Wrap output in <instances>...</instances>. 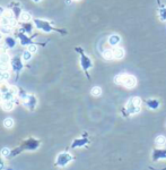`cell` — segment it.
<instances>
[{
  "label": "cell",
  "mask_w": 166,
  "mask_h": 170,
  "mask_svg": "<svg viewBox=\"0 0 166 170\" xmlns=\"http://www.w3.org/2000/svg\"><path fill=\"white\" fill-rule=\"evenodd\" d=\"M141 99L139 96H132L127 102L125 107L122 109V112L124 116H134L140 112L141 110Z\"/></svg>",
  "instance_id": "1"
},
{
  "label": "cell",
  "mask_w": 166,
  "mask_h": 170,
  "mask_svg": "<svg viewBox=\"0 0 166 170\" xmlns=\"http://www.w3.org/2000/svg\"><path fill=\"white\" fill-rule=\"evenodd\" d=\"M114 83L118 85H123L127 89H134L137 85V78L136 76L131 74H119L114 77Z\"/></svg>",
  "instance_id": "2"
},
{
  "label": "cell",
  "mask_w": 166,
  "mask_h": 170,
  "mask_svg": "<svg viewBox=\"0 0 166 170\" xmlns=\"http://www.w3.org/2000/svg\"><path fill=\"white\" fill-rule=\"evenodd\" d=\"M76 51H78L80 53V58H79V62H80V67L84 71V73L86 74L88 78H89V74H88V71L93 67V60L89 58V57L85 53V52L80 49V48H76Z\"/></svg>",
  "instance_id": "3"
},
{
  "label": "cell",
  "mask_w": 166,
  "mask_h": 170,
  "mask_svg": "<svg viewBox=\"0 0 166 170\" xmlns=\"http://www.w3.org/2000/svg\"><path fill=\"white\" fill-rule=\"evenodd\" d=\"M72 156L69 152H61L55 158V165L59 168H65L72 161Z\"/></svg>",
  "instance_id": "4"
},
{
  "label": "cell",
  "mask_w": 166,
  "mask_h": 170,
  "mask_svg": "<svg viewBox=\"0 0 166 170\" xmlns=\"http://www.w3.org/2000/svg\"><path fill=\"white\" fill-rule=\"evenodd\" d=\"M34 25L37 30L43 31L45 33H51L52 31H54V27L51 25L50 22H48L45 19L42 18H34Z\"/></svg>",
  "instance_id": "5"
},
{
  "label": "cell",
  "mask_w": 166,
  "mask_h": 170,
  "mask_svg": "<svg viewBox=\"0 0 166 170\" xmlns=\"http://www.w3.org/2000/svg\"><path fill=\"white\" fill-rule=\"evenodd\" d=\"M23 104L25 108H27L28 110H31L33 111L35 107H36L37 104V99L36 96H34V95H27L25 99L23 100Z\"/></svg>",
  "instance_id": "6"
},
{
  "label": "cell",
  "mask_w": 166,
  "mask_h": 170,
  "mask_svg": "<svg viewBox=\"0 0 166 170\" xmlns=\"http://www.w3.org/2000/svg\"><path fill=\"white\" fill-rule=\"evenodd\" d=\"M10 66H11V68H13V71H14L15 73L19 74V71L23 69L24 65H23V62H22V60H20V58H19L18 56H16L11 58V60H10Z\"/></svg>",
  "instance_id": "7"
},
{
  "label": "cell",
  "mask_w": 166,
  "mask_h": 170,
  "mask_svg": "<svg viewBox=\"0 0 166 170\" xmlns=\"http://www.w3.org/2000/svg\"><path fill=\"white\" fill-rule=\"evenodd\" d=\"M121 41H122V38H121L119 34H111L110 36L107 38V43H109V46H111L112 48H115L118 47L119 44L121 43Z\"/></svg>",
  "instance_id": "8"
},
{
  "label": "cell",
  "mask_w": 166,
  "mask_h": 170,
  "mask_svg": "<svg viewBox=\"0 0 166 170\" xmlns=\"http://www.w3.org/2000/svg\"><path fill=\"white\" fill-rule=\"evenodd\" d=\"M152 161H158V160H161V159L166 160V150H159V149L156 150V149H155V150L152 151Z\"/></svg>",
  "instance_id": "9"
},
{
  "label": "cell",
  "mask_w": 166,
  "mask_h": 170,
  "mask_svg": "<svg viewBox=\"0 0 166 170\" xmlns=\"http://www.w3.org/2000/svg\"><path fill=\"white\" fill-rule=\"evenodd\" d=\"M88 143V138L87 137H79V138H76L72 143H71V147L72 149H77V147H83L85 146Z\"/></svg>",
  "instance_id": "10"
},
{
  "label": "cell",
  "mask_w": 166,
  "mask_h": 170,
  "mask_svg": "<svg viewBox=\"0 0 166 170\" xmlns=\"http://www.w3.org/2000/svg\"><path fill=\"white\" fill-rule=\"evenodd\" d=\"M113 55H114V59L121 60V59L124 58L125 50L122 47H115V48H113Z\"/></svg>",
  "instance_id": "11"
},
{
  "label": "cell",
  "mask_w": 166,
  "mask_h": 170,
  "mask_svg": "<svg viewBox=\"0 0 166 170\" xmlns=\"http://www.w3.org/2000/svg\"><path fill=\"white\" fill-rule=\"evenodd\" d=\"M146 107L150 110H157L161 107V102L158 99H148L146 101Z\"/></svg>",
  "instance_id": "12"
},
{
  "label": "cell",
  "mask_w": 166,
  "mask_h": 170,
  "mask_svg": "<svg viewBox=\"0 0 166 170\" xmlns=\"http://www.w3.org/2000/svg\"><path fill=\"white\" fill-rule=\"evenodd\" d=\"M38 146H40V142L34 138H29L25 142V149L27 150H36Z\"/></svg>",
  "instance_id": "13"
},
{
  "label": "cell",
  "mask_w": 166,
  "mask_h": 170,
  "mask_svg": "<svg viewBox=\"0 0 166 170\" xmlns=\"http://www.w3.org/2000/svg\"><path fill=\"white\" fill-rule=\"evenodd\" d=\"M17 36H18L22 46H29V44H32V40H31V38H28L25 33H19Z\"/></svg>",
  "instance_id": "14"
},
{
  "label": "cell",
  "mask_w": 166,
  "mask_h": 170,
  "mask_svg": "<svg viewBox=\"0 0 166 170\" xmlns=\"http://www.w3.org/2000/svg\"><path fill=\"white\" fill-rule=\"evenodd\" d=\"M102 57L105 60H113L114 59V55H113V49H105L102 52Z\"/></svg>",
  "instance_id": "15"
},
{
  "label": "cell",
  "mask_w": 166,
  "mask_h": 170,
  "mask_svg": "<svg viewBox=\"0 0 166 170\" xmlns=\"http://www.w3.org/2000/svg\"><path fill=\"white\" fill-rule=\"evenodd\" d=\"M16 44H17V42H16V39L15 38H13V36H6L5 38V46L8 48V49L15 48Z\"/></svg>",
  "instance_id": "16"
},
{
  "label": "cell",
  "mask_w": 166,
  "mask_h": 170,
  "mask_svg": "<svg viewBox=\"0 0 166 170\" xmlns=\"http://www.w3.org/2000/svg\"><path fill=\"white\" fill-rule=\"evenodd\" d=\"M2 109L5 111H11L13 109L15 108V101L14 100H9V101H4L2 104H1Z\"/></svg>",
  "instance_id": "17"
},
{
  "label": "cell",
  "mask_w": 166,
  "mask_h": 170,
  "mask_svg": "<svg viewBox=\"0 0 166 170\" xmlns=\"http://www.w3.org/2000/svg\"><path fill=\"white\" fill-rule=\"evenodd\" d=\"M33 27H34V24H31L29 22H28V23H23V25H22V27L20 28H22L23 33L29 34L33 31Z\"/></svg>",
  "instance_id": "18"
},
{
  "label": "cell",
  "mask_w": 166,
  "mask_h": 170,
  "mask_svg": "<svg viewBox=\"0 0 166 170\" xmlns=\"http://www.w3.org/2000/svg\"><path fill=\"white\" fill-rule=\"evenodd\" d=\"M13 32V27L10 25H0V33L1 34H10Z\"/></svg>",
  "instance_id": "19"
},
{
  "label": "cell",
  "mask_w": 166,
  "mask_h": 170,
  "mask_svg": "<svg viewBox=\"0 0 166 170\" xmlns=\"http://www.w3.org/2000/svg\"><path fill=\"white\" fill-rule=\"evenodd\" d=\"M158 18L161 19V22H166V7L163 6L158 9Z\"/></svg>",
  "instance_id": "20"
},
{
  "label": "cell",
  "mask_w": 166,
  "mask_h": 170,
  "mask_svg": "<svg viewBox=\"0 0 166 170\" xmlns=\"http://www.w3.org/2000/svg\"><path fill=\"white\" fill-rule=\"evenodd\" d=\"M19 19L23 22V23H28V22H31V19H32V15L29 14V13H22L20 16H19Z\"/></svg>",
  "instance_id": "21"
},
{
  "label": "cell",
  "mask_w": 166,
  "mask_h": 170,
  "mask_svg": "<svg viewBox=\"0 0 166 170\" xmlns=\"http://www.w3.org/2000/svg\"><path fill=\"white\" fill-rule=\"evenodd\" d=\"M155 144H156L157 146H163V145H165L166 144V137L163 136V135L157 136L156 140H155Z\"/></svg>",
  "instance_id": "22"
},
{
  "label": "cell",
  "mask_w": 166,
  "mask_h": 170,
  "mask_svg": "<svg viewBox=\"0 0 166 170\" xmlns=\"http://www.w3.org/2000/svg\"><path fill=\"white\" fill-rule=\"evenodd\" d=\"M9 85L7 84V82L6 80H0V92L4 94L6 92H8L9 91Z\"/></svg>",
  "instance_id": "23"
},
{
  "label": "cell",
  "mask_w": 166,
  "mask_h": 170,
  "mask_svg": "<svg viewBox=\"0 0 166 170\" xmlns=\"http://www.w3.org/2000/svg\"><path fill=\"white\" fill-rule=\"evenodd\" d=\"M91 94L93 96H100V95H102V89L100 86H94L91 91Z\"/></svg>",
  "instance_id": "24"
},
{
  "label": "cell",
  "mask_w": 166,
  "mask_h": 170,
  "mask_svg": "<svg viewBox=\"0 0 166 170\" xmlns=\"http://www.w3.org/2000/svg\"><path fill=\"white\" fill-rule=\"evenodd\" d=\"M16 96V95H14L10 91H8V92H6V93H4L2 94V100L4 101H9V100H14V98Z\"/></svg>",
  "instance_id": "25"
},
{
  "label": "cell",
  "mask_w": 166,
  "mask_h": 170,
  "mask_svg": "<svg viewBox=\"0 0 166 170\" xmlns=\"http://www.w3.org/2000/svg\"><path fill=\"white\" fill-rule=\"evenodd\" d=\"M32 56H33L32 52H29L28 50H25L23 52V60L24 61H29L32 59Z\"/></svg>",
  "instance_id": "26"
},
{
  "label": "cell",
  "mask_w": 166,
  "mask_h": 170,
  "mask_svg": "<svg viewBox=\"0 0 166 170\" xmlns=\"http://www.w3.org/2000/svg\"><path fill=\"white\" fill-rule=\"evenodd\" d=\"M10 64L9 62H0V71H9L10 69Z\"/></svg>",
  "instance_id": "27"
},
{
  "label": "cell",
  "mask_w": 166,
  "mask_h": 170,
  "mask_svg": "<svg viewBox=\"0 0 166 170\" xmlns=\"http://www.w3.org/2000/svg\"><path fill=\"white\" fill-rule=\"evenodd\" d=\"M4 126H5L6 128H11L14 126V120L11 118H6L5 120H4Z\"/></svg>",
  "instance_id": "28"
},
{
  "label": "cell",
  "mask_w": 166,
  "mask_h": 170,
  "mask_svg": "<svg viewBox=\"0 0 166 170\" xmlns=\"http://www.w3.org/2000/svg\"><path fill=\"white\" fill-rule=\"evenodd\" d=\"M27 50L29 52H32L33 55H34V53H36L37 52V46L36 44H34V43H32V44H29V46H28Z\"/></svg>",
  "instance_id": "29"
},
{
  "label": "cell",
  "mask_w": 166,
  "mask_h": 170,
  "mask_svg": "<svg viewBox=\"0 0 166 170\" xmlns=\"http://www.w3.org/2000/svg\"><path fill=\"white\" fill-rule=\"evenodd\" d=\"M11 59L9 58L8 56V53H6V55H2V56H0V62H9Z\"/></svg>",
  "instance_id": "30"
},
{
  "label": "cell",
  "mask_w": 166,
  "mask_h": 170,
  "mask_svg": "<svg viewBox=\"0 0 166 170\" xmlns=\"http://www.w3.org/2000/svg\"><path fill=\"white\" fill-rule=\"evenodd\" d=\"M10 78V74L9 71H4L1 74V77H0V80H8Z\"/></svg>",
  "instance_id": "31"
},
{
  "label": "cell",
  "mask_w": 166,
  "mask_h": 170,
  "mask_svg": "<svg viewBox=\"0 0 166 170\" xmlns=\"http://www.w3.org/2000/svg\"><path fill=\"white\" fill-rule=\"evenodd\" d=\"M11 151H10V149H7V147H4L2 150H1V154L2 156H9Z\"/></svg>",
  "instance_id": "32"
},
{
  "label": "cell",
  "mask_w": 166,
  "mask_h": 170,
  "mask_svg": "<svg viewBox=\"0 0 166 170\" xmlns=\"http://www.w3.org/2000/svg\"><path fill=\"white\" fill-rule=\"evenodd\" d=\"M9 91H10V92H11V93H13L14 95H18V93H19L18 87H16V86H14V85H13V86H10V87H9Z\"/></svg>",
  "instance_id": "33"
},
{
  "label": "cell",
  "mask_w": 166,
  "mask_h": 170,
  "mask_svg": "<svg viewBox=\"0 0 166 170\" xmlns=\"http://www.w3.org/2000/svg\"><path fill=\"white\" fill-rule=\"evenodd\" d=\"M7 49H8V48L6 47V46H0V56L6 55V53H7Z\"/></svg>",
  "instance_id": "34"
},
{
  "label": "cell",
  "mask_w": 166,
  "mask_h": 170,
  "mask_svg": "<svg viewBox=\"0 0 166 170\" xmlns=\"http://www.w3.org/2000/svg\"><path fill=\"white\" fill-rule=\"evenodd\" d=\"M4 13H5V8L0 6V19H1V17L4 16Z\"/></svg>",
  "instance_id": "35"
},
{
  "label": "cell",
  "mask_w": 166,
  "mask_h": 170,
  "mask_svg": "<svg viewBox=\"0 0 166 170\" xmlns=\"http://www.w3.org/2000/svg\"><path fill=\"white\" fill-rule=\"evenodd\" d=\"M2 169H4V162L0 160V170H2Z\"/></svg>",
  "instance_id": "36"
},
{
  "label": "cell",
  "mask_w": 166,
  "mask_h": 170,
  "mask_svg": "<svg viewBox=\"0 0 166 170\" xmlns=\"http://www.w3.org/2000/svg\"><path fill=\"white\" fill-rule=\"evenodd\" d=\"M33 2H35V4H38V2H41L42 0H32Z\"/></svg>",
  "instance_id": "37"
},
{
  "label": "cell",
  "mask_w": 166,
  "mask_h": 170,
  "mask_svg": "<svg viewBox=\"0 0 166 170\" xmlns=\"http://www.w3.org/2000/svg\"><path fill=\"white\" fill-rule=\"evenodd\" d=\"M71 1H72V0H67V1H66V2H67V4H68V5H69V4H71Z\"/></svg>",
  "instance_id": "38"
},
{
  "label": "cell",
  "mask_w": 166,
  "mask_h": 170,
  "mask_svg": "<svg viewBox=\"0 0 166 170\" xmlns=\"http://www.w3.org/2000/svg\"><path fill=\"white\" fill-rule=\"evenodd\" d=\"M0 98H1V99H2V93H1V92H0Z\"/></svg>",
  "instance_id": "39"
},
{
  "label": "cell",
  "mask_w": 166,
  "mask_h": 170,
  "mask_svg": "<svg viewBox=\"0 0 166 170\" xmlns=\"http://www.w3.org/2000/svg\"><path fill=\"white\" fill-rule=\"evenodd\" d=\"M72 1H80V0H72Z\"/></svg>",
  "instance_id": "40"
},
{
  "label": "cell",
  "mask_w": 166,
  "mask_h": 170,
  "mask_svg": "<svg viewBox=\"0 0 166 170\" xmlns=\"http://www.w3.org/2000/svg\"><path fill=\"white\" fill-rule=\"evenodd\" d=\"M1 35H2V34H1V33H0V40H1Z\"/></svg>",
  "instance_id": "41"
},
{
  "label": "cell",
  "mask_w": 166,
  "mask_h": 170,
  "mask_svg": "<svg viewBox=\"0 0 166 170\" xmlns=\"http://www.w3.org/2000/svg\"><path fill=\"white\" fill-rule=\"evenodd\" d=\"M0 104H1V98H0Z\"/></svg>",
  "instance_id": "42"
}]
</instances>
